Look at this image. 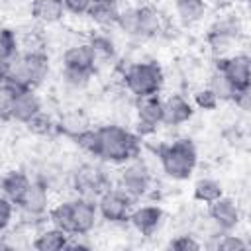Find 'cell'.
I'll use <instances>...</instances> for the list:
<instances>
[{
  "instance_id": "1",
  "label": "cell",
  "mask_w": 251,
  "mask_h": 251,
  "mask_svg": "<svg viewBox=\"0 0 251 251\" xmlns=\"http://www.w3.org/2000/svg\"><path fill=\"white\" fill-rule=\"evenodd\" d=\"M96 129H98V139H100L98 161L106 165L122 167L141 157L143 137L137 131H131L118 124H104Z\"/></svg>"
},
{
  "instance_id": "2",
  "label": "cell",
  "mask_w": 251,
  "mask_h": 251,
  "mask_svg": "<svg viewBox=\"0 0 251 251\" xmlns=\"http://www.w3.org/2000/svg\"><path fill=\"white\" fill-rule=\"evenodd\" d=\"M161 171L173 180H188L198 167V149L190 137H178L161 143L155 151Z\"/></svg>"
},
{
  "instance_id": "3",
  "label": "cell",
  "mask_w": 251,
  "mask_h": 251,
  "mask_svg": "<svg viewBox=\"0 0 251 251\" xmlns=\"http://www.w3.org/2000/svg\"><path fill=\"white\" fill-rule=\"evenodd\" d=\"M122 80L126 90L133 98H143V96L161 94L165 86V73L157 61H139V63H131L124 71Z\"/></svg>"
},
{
  "instance_id": "4",
  "label": "cell",
  "mask_w": 251,
  "mask_h": 251,
  "mask_svg": "<svg viewBox=\"0 0 251 251\" xmlns=\"http://www.w3.org/2000/svg\"><path fill=\"white\" fill-rule=\"evenodd\" d=\"M69 182L76 196H86V198H94V200L104 190L114 186L112 176L106 171V163H102L98 159L76 165L69 176Z\"/></svg>"
},
{
  "instance_id": "5",
  "label": "cell",
  "mask_w": 251,
  "mask_h": 251,
  "mask_svg": "<svg viewBox=\"0 0 251 251\" xmlns=\"http://www.w3.org/2000/svg\"><path fill=\"white\" fill-rule=\"evenodd\" d=\"M96 202H98L100 220H104L106 224H126V222H129V216L135 208V198L129 192H126L124 188H120L118 184L104 190L96 198Z\"/></svg>"
},
{
  "instance_id": "6",
  "label": "cell",
  "mask_w": 251,
  "mask_h": 251,
  "mask_svg": "<svg viewBox=\"0 0 251 251\" xmlns=\"http://www.w3.org/2000/svg\"><path fill=\"white\" fill-rule=\"evenodd\" d=\"M116 184L120 188H124L126 192H129L135 200L143 198L151 192V186H153L151 169L147 167V163L141 157H137V159L120 167L118 176H116Z\"/></svg>"
},
{
  "instance_id": "7",
  "label": "cell",
  "mask_w": 251,
  "mask_h": 251,
  "mask_svg": "<svg viewBox=\"0 0 251 251\" xmlns=\"http://www.w3.org/2000/svg\"><path fill=\"white\" fill-rule=\"evenodd\" d=\"M163 126V98L161 94L135 98V131L141 137L157 133Z\"/></svg>"
},
{
  "instance_id": "8",
  "label": "cell",
  "mask_w": 251,
  "mask_h": 251,
  "mask_svg": "<svg viewBox=\"0 0 251 251\" xmlns=\"http://www.w3.org/2000/svg\"><path fill=\"white\" fill-rule=\"evenodd\" d=\"M100 220L98 202L94 198L86 196H75L73 198V235H90Z\"/></svg>"
},
{
  "instance_id": "9",
  "label": "cell",
  "mask_w": 251,
  "mask_h": 251,
  "mask_svg": "<svg viewBox=\"0 0 251 251\" xmlns=\"http://www.w3.org/2000/svg\"><path fill=\"white\" fill-rule=\"evenodd\" d=\"M208 220H212V224H216L222 231H231L239 226L241 220L239 204L231 196H220L208 204Z\"/></svg>"
},
{
  "instance_id": "10",
  "label": "cell",
  "mask_w": 251,
  "mask_h": 251,
  "mask_svg": "<svg viewBox=\"0 0 251 251\" xmlns=\"http://www.w3.org/2000/svg\"><path fill=\"white\" fill-rule=\"evenodd\" d=\"M63 69H73V71H84V73H94L98 71V57L88 41L71 45L63 51L61 57Z\"/></svg>"
},
{
  "instance_id": "11",
  "label": "cell",
  "mask_w": 251,
  "mask_h": 251,
  "mask_svg": "<svg viewBox=\"0 0 251 251\" xmlns=\"http://www.w3.org/2000/svg\"><path fill=\"white\" fill-rule=\"evenodd\" d=\"M163 220H165V212L157 204H141V206H135L133 212H131V216H129L131 227L139 235H143V237L153 235L163 226Z\"/></svg>"
},
{
  "instance_id": "12",
  "label": "cell",
  "mask_w": 251,
  "mask_h": 251,
  "mask_svg": "<svg viewBox=\"0 0 251 251\" xmlns=\"http://www.w3.org/2000/svg\"><path fill=\"white\" fill-rule=\"evenodd\" d=\"M216 67L226 75V78L231 82V86L243 88L251 84V75H249V55L247 53H235L224 59H216Z\"/></svg>"
},
{
  "instance_id": "13",
  "label": "cell",
  "mask_w": 251,
  "mask_h": 251,
  "mask_svg": "<svg viewBox=\"0 0 251 251\" xmlns=\"http://www.w3.org/2000/svg\"><path fill=\"white\" fill-rule=\"evenodd\" d=\"M194 104L182 94H171L163 98V126L178 127L192 120Z\"/></svg>"
},
{
  "instance_id": "14",
  "label": "cell",
  "mask_w": 251,
  "mask_h": 251,
  "mask_svg": "<svg viewBox=\"0 0 251 251\" xmlns=\"http://www.w3.org/2000/svg\"><path fill=\"white\" fill-rule=\"evenodd\" d=\"M39 112H43V100L37 94V88H27L14 96L12 102V122L18 124H29Z\"/></svg>"
},
{
  "instance_id": "15",
  "label": "cell",
  "mask_w": 251,
  "mask_h": 251,
  "mask_svg": "<svg viewBox=\"0 0 251 251\" xmlns=\"http://www.w3.org/2000/svg\"><path fill=\"white\" fill-rule=\"evenodd\" d=\"M69 239H71V233L49 224V227H39L33 233L31 247L35 251H65L69 245Z\"/></svg>"
},
{
  "instance_id": "16",
  "label": "cell",
  "mask_w": 251,
  "mask_h": 251,
  "mask_svg": "<svg viewBox=\"0 0 251 251\" xmlns=\"http://www.w3.org/2000/svg\"><path fill=\"white\" fill-rule=\"evenodd\" d=\"M120 12H122V8H120L118 0H92L86 18L94 25L108 29V27H114L118 24Z\"/></svg>"
},
{
  "instance_id": "17",
  "label": "cell",
  "mask_w": 251,
  "mask_h": 251,
  "mask_svg": "<svg viewBox=\"0 0 251 251\" xmlns=\"http://www.w3.org/2000/svg\"><path fill=\"white\" fill-rule=\"evenodd\" d=\"M29 14L37 24L53 25V24H59L65 18L67 8H65L63 0H31Z\"/></svg>"
},
{
  "instance_id": "18",
  "label": "cell",
  "mask_w": 251,
  "mask_h": 251,
  "mask_svg": "<svg viewBox=\"0 0 251 251\" xmlns=\"http://www.w3.org/2000/svg\"><path fill=\"white\" fill-rule=\"evenodd\" d=\"M88 127H90V118L82 110H78V108L67 110V112H63L57 118V133L59 135H65L69 139L78 137Z\"/></svg>"
},
{
  "instance_id": "19",
  "label": "cell",
  "mask_w": 251,
  "mask_h": 251,
  "mask_svg": "<svg viewBox=\"0 0 251 251\" xmlns=\"http://www.w3.org/2000/svg\"><path fill=\"white\" fill-rule=\"evenodd\" d=\"M31 176L22 171V169H10L2 175V180H0V188H2V194L8 196L10 200H14L16 204L20 202V198L24 196V192L27 190V186L31 184Z\"/></svg>"
},
{
  "instance_id": "20",
  "label": "cell",
  "mask_w": 251,
  "mask_h": 251,
  "mask_svg": "<svg viewBox=\"0 0 251 251\" xmlns=\"http://www.w3.org/2000/svg\"><path fill=\"white\" fill-rule=\"evenodd\" d=\"M206 45H208V51L214 59H224V57H229L235 43H237V37L227 33V31H222L214 25H210V29L206 31Z\"/></svg>"
},
{
  "instance_id": "21",
  "label": "cell",
  "mask_w": 251,
  "mask_h": 251,
  "mask_svg": "<svg viewBox=\"0 0 251 251\" xmlns=\"http://www.w3.org/2000/svg\"><path fill=\"white\" fill-rule=\"evenodd\" d=\"M208 12V2L206 0H175V14L178 22L186 27L196 25L204 20Z\"/></svg>"
},
{
  "instance_id": "22",
  "label": "cell",
  "mask_w": 251,
  "mask_h": 251,
  "mask_svg": "<svg viewBox=\"0 0 251 251\" xmlns=\"http://www.w3.org/2000/svg\"><path fill=\"white\" fill-rule=\"evenodd\" d=\"M139 10V37L137 39H151L157 37L163 29V22H161V14L145 4V6H137Z\"/></svg>"
},
{
  "instance_id": "23",
  "label": "cell",
  "mask_w": 251,
  "mask_h": 251,
  "mask_svg": "<svg viewBox=\"0 0 251 251\" xmlns=\"http://www.w3.org/2000/svg\"><path fill=\"white\" fill-rule=\"evenodd\" d=\"M220 196H224V186L220 180L210 178V176H202L194 182L192 186V198L200 204H212L214 200H218Z\"/></svg>"
},
{
  "instance_id": "24",
  "label": "cell",
  "mask_w": 251,
  "mask_h": 251,
  "mask_svg": "<svg viewBox=\"0 0 251 251\" xmlns=\"http://www.w3.org/2000/svg\"><path fill=\"white\" fill-rule=\"evenodd\" d=\"M47 222L67 233H75V227H73V198L71 200H61L57 204H53L49 208V214H47Z\"/></svg>"
},
{
  "instance_id": "25",
  "label": "cell",
  "mask_w": 251,
  "mask_h": 251,
  "mask_svg": "<svg viewBox=\"0 0 251 251\" xmlns=\"http://www.w3.org/2000/svg\"><path fill=\"white\" fill-rule=\"evenodd\" d=\"M88 43L92 45V49H94V53H96V57H98V65H100V61H106V63H110V61H114L116 59V53H118V49H116V41L110 37V33H106V31H94L90 37H88Z\"/></svg>"
},
{
  "instance_id": "26",
  "label": "cell",
  "mask_w": 251,
  "mask_h": 251,
  "mask_svg": "<svg viewBox=\"0 0 251 251\" xmlns=\"http://www.w3.org/2000/svg\"><path fill=\"white\" fill-rule=\"evenodd\" d=\"M206 86L220 98V102H231L233 92H235V88L231 86V82L226 78V75H224L218 67H214V71L208 75Z\"/></svg>"
},
{
  "instance_id": "27",
  "label": "cell",
  "mask_w": 251,
  "mask_h": 251,
  "mask_svg": "<svg viewBox=\"0 0 251 251\" xmlns=\"http://www.w3.org/2000/svg\"><path fill=\"white\" fill-rule=\"evenodd\" d=\"M116 27H120V31L124 35L137 39L139 37V10H137V6L122 8Z\"/></svg>"
},
{
  "instance_id": "28",
  "label": "cell",
  "mask_w": 251,
  "mask_h": 251,
  "mask_svg": "<svg viewBox=\"0 0 251 251\" xmlns=\"http://www.w3.org/2000/svg\"><path fill=\"white\" fill-rule=\"evenodd\" d=\"M20 37L14 27H2L0 31V61H8L16 55H20Z\"/></svg>"
},
{
  "instance_id": "29",
  "label": "cell",
  "mask_w": 251,
  "mask_h": 251,
  "mask_svg": "<svg viewBox=\"0 0 251 251\" xmlns=\"http://www.w3.org/2000/svg\"><path fill=\"white\" fill-rule=\"evenodd\" d=\"M25 127H27V131H31V133H35V135L47 137V135L57 133V120H55L51 114H47V112L43 110V112H39L29 124H25Z\"/></svg>"
},
{
  "instance_id": "30",
  "label": "cell",
  "mask_w": 251,
  "mask_h": 251,
  "mask_svg": "<svg viewBox=\"0 0 251 251\" xmlns=\"http://www.w3.org/2000/svg\"><path fill=\"white\" fill-rule=\"evenodd\" d=\"M73 141H75V145H76L82 153H86V155L92 157V159H98L100 139H98V129H96V127H88L86 131H82V133H80L78 137H75Z\"/></svg>"
},
{
  "instance_id": "31",
  "label": "cell",
  "mask_w": 251,
  "mask_h": 251,
  "mask_svg": "<svg viewBox=\"0 0 251 251\" xmlns=\"http://www.w3.org/2000/svg\"><path fill=\"white\" fill-rule=\"evenodd\" d=\"M16 216H18V204L2 194L0 196V235H6L12 229V226L16 224Z\"/></svg>"
},
{
  "instance_id": "32",
  "label": "cell",
  "mask_w": 251,
  "mask_h": 251,
  "mask_svg": "<svg viewBox=\"0 0 251 251\" xmlns=\"http://www.w3.org/2000/svg\"><path fill=\"white\" fill-rule=\"evenodd\" d=\"M61 78H63V82H65L67 88H71V90H84V88L90 86V82H92V78H94V73L63 69Z\"/></svg>"
},
{
  "instance_id": "33",
  "label": "cell",
  "mask_w": 251,
  "mask_h": 251,
  "mask_svg": "<svg viewBox=\"0 0 251 251\" xmlns=\"http://www.w3.org/2000/svg\"><path fill=\"white\" fill-rule=\"evenodd\" d=\"M192 104H194L198 110H202V112H212V110H216L222 102H220V98H218L208 86H200V88H196L194 94H192Z\"/></svg>"
},
{
  "instance_id": "34",
  "label": "cell",
  "mask_w": 251,
  "mask_h": 251,
  "mask_svg": "<svg viewBox=\"0 0 251 251\" xmlns=\"http://www.w3.org/2000/svg\"><path fill=\"white\" fill-rule=\"evenodd\" d=\"M167 247L175 249V251H198L204 247V243L200 239H196V235H192V233H180V235L173 237L167 243Z\"/></svg>"
},
{
  "instance_id": "35",
  "label": "cell",
  "mask_w": 251,
  "mask_h": 251,
  "mask_svg": "<svg viewBox=\"0 0 251 251\" xmlns=\"http://www.w3.org/2000/svg\"><path fill=\"white\" fill-rule=\"evenodd\" d=\"M216 249L220 251H247V243H245V237L243 235H235L231 231H226L218 243H216Z\"/></svg>"
},
{
  "instance_id": "36",
  "label": "cell",
  "mask_w": 251,
  "mask_h": 251,
  "mask_svg": "<svg viewBox=\"0 0 251 251\" xmlns=\"http://www.w3.org/2000/svg\"><path fill=\"white\" fill-rule=\"evenodd\" d=\"M231 104H235L237 110H241L245 114H251V84H247L243 88H237L233 92Z\"/></svg>"
},
{
  "instance_id": "37",
  "label": "cell",
  "mask_w": 251,
  "mask_h": 251,
  "mask_svg": "<svg viewBox=\"0 0 251 251\" xmlns=\"http://www.w3.org/2000/svg\"><path fill=\"white\" fill-rule=\"evenodd\" d=\"M63 2L67 8V14L71 16H86L92 4V0H63Z\"/></svg>"
},
{
  "instance_id": "38",
  "label": "cell",
  "mask_w": 251,
  "mask_h": 251,
  "mask_svg": "<svg viewBox=\"0 0 251 251\" xmlns=\"http://www.w3.org/2000/svg\"><path fill=\"white\" fill-rule=\"evenodd\" d=\"M90 249L92 243L88 241V235H71L65 251H90Z\"/></svg>"
},
{
  "instance_id": "39",
  "label": "cell",
  "mask_w": 251,
  "mask_h": 251,
  "mask_svg": "<svg viewBox=\"0 0 251 251\" xmlns=\"http://www.w3.org/2000/svg\"><path fill=\"white\" fill-rule=\"evenodd\" d=\"M245 243H247V251H251V235L245 237Z\"/></svg>"
},
{
  "instance_id": "40",
  "label": "cell",
  "mask_w": 251,
  "mask_h": 251,
  "mask_svg": "<svg viewBox=\"0 0 251 251\" xmlns=\"http://www.w3.org/2000/svg\"><path fill=\"white\" fill-rule=\"evenodd\" d=\"M249 75H251V55H249Z\"/></svg>"
}]
</instances>
